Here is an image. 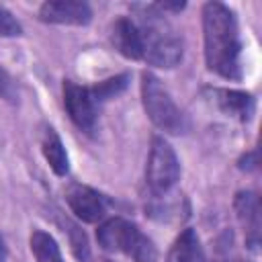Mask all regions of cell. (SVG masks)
Wrapping results in <instances>:
<instances>
[{
	"label": "cell",
	"mask_w": 262,
	"mask_h": 262,
	"mask_svg": "<svg viewBox=\"0 0 262 262\" xmlns=\"http://www.w3.org/2000/svg\"><path fill=\"white\" fill-rule=\"evenodd\" d=\"M63 106L72 119V123L86 131L92 133L96 127V100L92 98L90 90L86 86H80L72 80L63 82Z\"/></svg>",
	"instance_id": "cell-6"
},
{
	"label": "cell",
	"mask_w": 262,
	"mask_h": 262,
	"mask_svg": "<svg viewBox=\"0 0 262 262\" xmlns=\"http://www.w3.org/2000/svg\"><path fill=\"white\" fill-rule=\"evenodd\" d=\"M127 86H129V74H119V76H113V78H106V80L94 84V86L88 88V90H90L92 98H94L96 104H98V102H102V100L115 98V96L121 94Z\"/></svg>",
	"instance_id": "cell-15"
},
{
	"label": "cell",
	"mask_w": 262,
	"mask_h": 262,
	"mask_svg": "<svg viewBox=\"0 0 262 262\" xmlns=\"http://www.w3.org/2000/svg\"><path fill=\"white\" fill-rule=\"evenodd\" d=\"M41 151L45 162L49 164V168L57 174V176H66L70 172V160H68V151L59 139V135L55 133L53 127H45L43 135H41Z\"/></svg>",
	"instance_id": "cell-12"
},
{
	"label": "cell",
	"mask_w": 262,
	"mask_h": 262,
	"mask_svg": "<svg viewBox=\"0 0 262 262\" xmlns=\"http://www.w3.org/2000/svg\"><path fill=\"white\" fill-rule=\"evenodd\" d=\"M256 164H258L256 151H250V154H246V156L239 160V168H242V170H254Z\"/></svg>",
	"instance_id": "cell-19"
},
{
	"label": "cell",
	"mask_w": 262,
	"mask_h": 262,
	"mask_svg": "<svg viewBox=\"0 0 262 262\" xmlns=\"http://www.w3.org/2000/svg\"><path fill=\"white\" fill-rule=\"evenodd\" d=\"M233 209L244 227L246 244L252 250H256L258 239H260V201H258V196L250 190L237 192V196L233 201Z\"/></svg>",
	"instance_id": "cell-9"
},
{
	"label": "cell",
	"mask_w": 262,
	"mask_h": 262,
	"mask_svg": "<svg viewBox=\"0 0 262 262\" xmlns=\"http://www.w3.org/2000/svg\"><path fill=\"white\" fill-rule=\"evenodd\" d=\"M6 260V244H4V239L0 237V262H4Z\"/></svg>",
	"instance_id": "cell-20"
},
{
	"label": "cell",
	"mask_w": 262,
	"mask_h": 262,
	"mask_svg": "<svg viewBox=\"0 0 262 262\" xmlns=\"http://www.w3.org/2000/svg\"><path fill=\"white\" fill-rule=\"evenodd\" d=\"M29 244H31V252H33L37 262H63V256H61L57 242L47 231L35 229L31 233Z\"/></svg>",
	"instance_id": "cell-14"
},
{
	"label": "cell",
	"mask_w": 262,
	"mask_h": 262,
	"mask_svg": "<svg viewBox=\"0 0 262 262\" xmlns=\"http://www.w3.org/2000/svg\"><path fill=\"white\" fill-rule=\"evenodd\" d=\"M0 98H4V100L10 102V104H16L18 98H20L16 80H14L2 66H0Z\"/></svg>",
	"instance_id": "cell-16"
},
{
	"label": "cell",
	"mask_w": 262,
	"mask_h": 262,
	"mask_svg": "<svg viewBox=\"0 0 262 262\" xmlns=\"http://www.w3.org/2000/svg\"><path fill=\"white\" fill-rule=\"evenodd\" d=\"M18 35H23L20 23L12 12L0 6V37H18Z\"/></svg>",
	"instance_id": "cell-17"
},
{
	"label": "cell",
	"mask_w": 262,
	"mask_h": 262,
	"mask_svg": "<svg viewBox=\"0 0 262 262\" xmlns=\"http://www.w3.org/2000/svg\"><path fill=\"white\" fill-rule=\"evenodd\" d=\"M66 203L72 209V213L84 223L102 221V217L106 215V207H108L104 194H100L92 186L78 184V182L66 188Z\"/></svg>",
	"instance_id": "cell-7"
},
{
	"label": "cell",
	"mask_w": 262,
	"mask_h": 262,
	"mask_svg": "<svg viewBox=\"0 0 262 262\" xmlns=\"http://www.w3.org/2000/svg\"><path fill=\"white\" fill-rule=\"evenodd\" d=\"M39 18L43 23L51 25H74V27H84L92 20V10L86 2H76V0H53L45 2L39 8Z\"/></svg>",
	"instance_id": "cell-8"
},
{
	"label": "cell",
	"mask_w": 262,
	"mask_h": 262,
	"mask_svg": "<svg viewBox=\"0 0 262 262\" xmlns=\"http://www.w3.org/2000/svg\"><path fill=\"white\" fill-rule=\"evenodd\" d=\"M211 96H213V102L217 104V108L223 115H227V117H233V119L246 123L254 115L256 102H254V98L248 92L227 90V88H215L211 92Z\"/></svg>",
	"instance_id": "cell-11"
},
{
	"label": "cell",
	"mask_w": 262,
	"mask_h": 262,
	"mask_svg": "<svg viewBox=\"0 0 262 262\" xmlns=\"http://www.w3.org/2000/svg\"><path fill=\"white\" fill-rule=\"evenodd\" d=\"M111 41L115 49L125 55L127 59H143V41H141V31L135 20L121 16L115 20L113 31H111Z\"/></svg>",
	"instance_id": "cell-10"
},
{
	"label": "cell",
	"mask_w": 262,
	"mask_h": 262,
	"mask_svg": "<svg viewBox=\"0 0 262 262\" xmlns=\"http://www.w3.org/2000/svg\"><path fill=\"white\" fill-rule=\"evenodd\" d=\"M231 262H244V260H231Z\"/></svg>",
	"instance_id": "cell-21"
},
{
	"label": "cell",
	"mask_w": 262,
	"mask_h": 262,
	"mask_svg": "<svg viewBox=\"0 0 262 262\" xmlns=\"http://www.w3.org/2000/svg\"><path fill=\"white\" fill-rule=\"evenodd\" d=\"M168 262H207L205 250L194 229H184L168 252Z\"/></svg>",
	"instance_id": "cell-13"
},
{
	"label": "cell",
	"mask_w": 262,
	"mask_h": 262,
	"mask_svg": "<svg viewBox=\"0 0 262 262\" xmlns=\"http://www.w3.org/2000/svg\"><path fill=\"white\" fill-rule=\"evenodd\" d=\"M139 12V31L143 41V61L158 68H174L182 59V41L164 20L156 4L135 6Z\"/></svg>",
	"instance_id": "cell-2"
},
{
	"label": "cell",
	"mask_w": 262,
	"mask_h": 262,
	"mask_svg": "<svg viewBox=\"0 0 262 262\" xmlns=\"http://www.w3.org/2000/svg\"><path fill=\"white\" fill-rule=\"evenodd\" d=\"M72 229V248H74V254L78 260L86 262L88 256H90V250H88V242H86V235L82 231H78L76 227H70Z\"/></svg>",
	"instance_id": "cell-18"
},
{
	"label": "cell",
	"mask_w": 262,
	"mask_h": 262,
	"mask_svg": "<svg viewBox=\"0 0 262 262\" xmlns=\"http://www.w3.org/2000/svg\"><path fill=\"white\" fill-rule=\"evenodd\" d=\"M205 61L211 72L225 80L242 78V41L233 10L221 2L203 6Z\"/></svg>",
	"instance_id": "cell-1"
},
{
	"label": "cell",
	"mask_w": 262,
	"mask_h": 262,
	"mask_svg": "<svg viewBox=\"0 0 262 262\" xmlns=\"http://www.w3.org/2000/svg\"><path fill=\"white\" fill-rule=\"evenodd\" d=\"M180 178V162L172 145L164 137H154L149 156H147V168H145V182L156 196H164L170 192V188Z\"/></svg>",
	"instance_id": "cell-5"
},
{
	"label": "cell",
	"mask_w": 262,
	"mask_h": 262,
	"mask_svg": "<svg viewBox=\"0 0 262 262\" xmlns=\"http://www.w3.org/2000/svg\"><path fill=\"white\" fill-rule=\"evenodd\" d=\"M96 239L100 248L115 254H125L133 258L135 262H154L156 260V248L147 235L141 233V229L123 219V217H111L102 221L96 229Z\"/></svg>",
	"instance_id": "cell-3"
},
{
	"label": "cell",
	"mask_w": 262,
	"mask_h": 262,
	"mask_svg": "<svg viewBox=\"0 0 262 262\" xmlns=\"http://www.w3.org/2000/svg\"><path fill=\"white\" fill-rule=\"evenodd\" d=\"M141 102L149 121L164 133L180 135L188 131L186 115L176 106L166 86L151 72L141 74Z\"/></svg>",
	"instance_id": "cell-4"
}]
</instances>
